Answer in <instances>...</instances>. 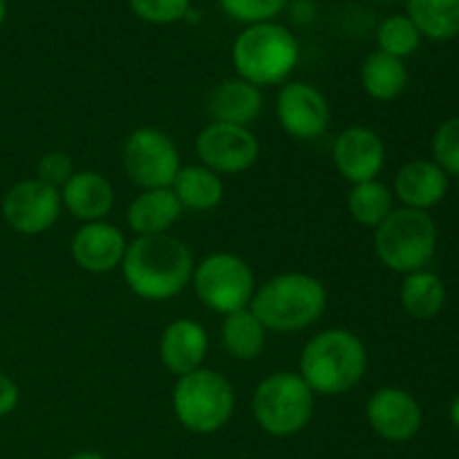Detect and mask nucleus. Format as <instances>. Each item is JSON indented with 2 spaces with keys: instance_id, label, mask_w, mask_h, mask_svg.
<instances>
[{
  "instance_id": "4c0bfd02",
  "label": "nucleus",
  "mask_w": 459,
  "mask_h": 459,
  "mask_svg": "<svg viewBox=\"0 0 459 459\" xmlns=\"http://www.w3.org/2000/svg\"><path fill=\"white\" fill-rule=\"evenodd\" d=\"M457 195H459V178H457Z\"/></svg>"
},
{
  "instance_id": "1a4fd4ad",
  "label": "nucleus",
  "mask_w": 459,
  "mask_h": 459,
  "mask_svg": "<svg viewBox=\"0 0 459 459\" xmlns=\"http://www.w3.org/2000/svg\"><path fill=\"white\" fill-rule=\"evenodd\" d=\"M121 166L130 182L142 191L170 188L182 169V155L169 133L142 126L126 137L121 146Z\"/></svg>"
},
{
  "instance_id": "f3484780",
  "label": "nucleus",
  "mask_w": 459,
  "mask_h": 459,
  "mask_svg": "<svg viewBox=\"0 0 459 459\" xmlns=\"http://www.w3.org/2000/svg\"><path fill=\"white\" fill-rule=\"evenodd\" d=\"M63 209L79 222H99L115 209V186L99 170H74L61 188Z\"/></svg>"
},
{
  "instance_id": "4be33fe9",
  "label": "nucleus",
  "mask_w": 459,
  "mask_h": 459,
  "mask_svg": "<svg viewBox=\"0 0 459 459\" xmlns=\"http://www.w3.org/2000/svg\"><path fill=\"white\" fill-rule=\"evenodd\" d=\"M406 61L385 52H370L361 65V88L370 99L381 103L394 101L408 88Z\"/></svg>"
},
{
  "instance_id": "bb28decb",
  "label": "nucleus",
  "mask_w": 459,
  "mask_h": 459,
  "mask_svg": "<svg viewBox=\"0 0 459 459\" xmlns=\"http://www.w3.org/2000/svg\"><path fill=\"white\" fill-rule=\"evenodd\" d=\"M421 39L420 30L415 22L406 16V13H393V16L384 18L381 25L377 27V45L379 52L390 54L394 58H408L420 49Z\"/></svg>"
},
{
  "instance_id": "c756f323",
  "label": "nucleus",
  "mask_w": 459,
  "mask_h": 459,
  "mask_svg": "<svg viewBox=\"0 0 459 459\" xmlns=\"http://www.w3.org/2000/svg\"><path fill=\"white\" fill-rule=\"evenodd\" d=\"M130 12L151 25H173L191 12V0H128Z\"/></svg>"
},
{
  "instance_id": "20e7f679",
  "label": "nucleus",
  "mask_w": 459,
  "mask_h": 459,
  "mask_svg": "<svg viewBox=\"0 0 459 459\" xmlns=\"http://www.w3.org/2000/svg\"><path fill=\"white\" fill-rule=\"evenodd\" d=\"M300 61V45L290 27L276 21L245 25L231 48V63L238 79L255 88L282 85Z\"/></svg>"
},
{
  "instance_id": "6e6552de",
  "label": "nucleus",
  "mask_w": 459,
  "mask_h": 459,
  "mask_svg": "<svg viewBox=\"0 0 459 459\" xmlns=\"http://www.w3.org/2000/svg\"><path fill=\"white\" fill-rule=\"evenodd\" d=\"M191 285L200 303L220 316L249 307L258 287L251 264L229 251H213L195 263Z\"/></svg>"
},
{
  "instance_id": "f8f14e48",
  "label": "nucleus",
  "mask_w": 459,
  "mask_h": 459,
  "mask_svg": "<svg viewBox=\"0 0 459 459\" xmlns=\"http://www.w3.org/2000/svg\"><path fill=\"white\" fill-rule=\"evenodd\" d=\"M276 119L291 139L314 142L330 128V101L316 85L287 81L276 94Z\"/></svg>"
},
{
  "instance_id": "f704fd0d",
  "label": "nucleus",
  "mask_w": 459,
  "mask_h": 459,
  "mask_svg": "<svg viewBox=\"0 0 459 459\" xmlns=\"http://www.w3.org/2000/svg\"><path fill=\"white\" fill-rule=\"evenodd\" d=\"M65 459H108V457H103L101 453H97V451H81V453H74V455H70Z\"/></svg>"
},
{
  "instance_id": "9d476101",
  "label": "nucleus",
  "mask_w": 459,
  "mask_h": 459,
  "mask_svg": "<svg viewBox=\"0 0 459 459\" xmlns=\"http://www.w3.org/2000/svg\"><path fill=\"white\" fill-rule=\"evenodd\" d=\"M197 164L206 166L220 178L240 175L254 169L260 157V142L249 128L229 124H209L195 137Z\"/></svg>"
},
{
  "instance_id": "0eeeda50",
  "label": "nucleus",
  "mask_w": 459,
  "mask_h": 459,
  "mask_svg": "<svg viewBox=\"0 0 459 459\" xmlns=\"http://www.w3.org/2000/svg\"><path fill=\"white\" fill-rule=\"evenodd\" d=\"M375 254L394 273L420 272L433 260L437 249V224L426 211L394 209L375 229Z\"/></svg>"
},
{
  "instance_id": "412c9836",
  "label": "nucleus",
  "mask_w": 459,
  "mask_h": 459,
  "mask_svg": "<svg viewBox=\"0 0 459 459\" xmlns=\"http://www.w3.org/2000/svg\"><path fill=\"white\" fill-rule=\"evenodd\" d=\"M170 188L182 209L195 213L218 209L224 200V179L202 164L182 166Z\"/></svg>"
},
{
  "instance_id": "2f4dec72",
  "label": "nucleus",
  "mask_w": 459,
  "mask_h": 459,
  "mask_svg": "<svg viewBox=\"0 0 459 459\" xmlns=\"http://www.w3.org/2000/svg\"><path fill=\"white\" fill-rule=\"evenodd\" d=\"M21 402V388L9 375L0 370V420L9 417L18 408Z\"/></svg>"
},
{
  "instance_id": "a878e982",
  "label": "nucleus",
  "mask_w": 459,
  "mask_h": 459,
  "mask_svg": "<svg viewBox=\"0 0 459 459\" xmlns=\"http://www.w3.org/2000/svg\"><path fill=\"white\" fill-rule=\"evenodd\" d=\"M345 204L354 222L366 229H377L394 211L393 188L385 186L381 179L352 184Z\"/></svg>"
},
{
  "instance_id": "72a5a7b5",
  "label": "nucleus",
  "mask_w": 459,
  "mask_h": 459,
  "mask_svg": "<svg viewBox=\"0 0 459 459\" xmlns=\"http://www.w3.org/2000/svg\"><path fill=\"white\" fill-rule=\"evenodd\" d=\"M448 417H451V424L459 430V393L455 394V399L451 402V408H448Z\"/></svg>"
},
{
  "instance_id": "ddd939ff",
  "label": "nucleus",
  "mask_w": 459,
  "mask_h": 459,
  "mask_svg": "<svg viewBox=\"0 0 459 459\" xmlns=\"http://www.w3.org/2000/svg\"><path fill=\"white\" fill-rule=\"evenodd\" d=\"M366 421L385 442L403 444L420 435L424 411L408 390L384 385L366 402Z\"/></svg>"
},
{
  "instance_id": "39448f33",
  "label": "nucleus",
  "mask_w": 459,
  "mask_h": 459,
  "mask_svg": "<svg viewBox=\"0 0 459 459\" xmlns=\"http://www.w3.org/2000/svg\"><path fill=\"white\" fill-rule=\"evenodd\" d=\"M170 406L175 420L188 433L213 435L231 421L236 411V390L222 372L200 368L178 377Z\"/></svg>"
},
{
  "instance_id": "c85d7f7f",
  "label": "nucleus",
  "mask_w": 459,
  "mask_h": 459,
  "mask_svg": "<svg viewBox=\"0 0 459 459\" xmlns=\"http://www.w3.org/2000/svg\"><path fill=\"white\" fill-rule=\"evenodd\" d=\"M430 151H433V161L448 178H459V117H451L439 124Z\"/></svg>"
},
{
  "instance_id": "a211bd4d",
  "label": "nucleus",
  "mask_w": 459,
  "mask_h": 459,
  "mask_svg": "<svg viewBox=\"0 0 459 459\" xmlns=\"http://www.w3.org/2000/svg\"><path fill=\"white\" fill-rule=\"evenodd\" d=\"M448 175L433 160H412L397 170L393 195L402 206L429 213L446 197Z\"/></svg>"
},
{
  "instance_id": "393cba45",
  "label": "nucleus",
  "mask_w": 459,
  "mask_h": 459,
  "mask_svg": "<svg viewBox=\"0 0 459 459\" xmlns=\"http://www.w3.org/2000/svg\"><path fill=\"white\" fill-rule=\"evenodd\" d=\"M406 16L435 43L459 36V0H406Z\"/></svg>"
},
{
  "instance_id": "e433bc0d",
  "label": "nucleus",
  "mask_w": 459,
  "mask_h": 459,
  "mask_svg": "<svg viewBox=\"0 0 459 459\" xmlns=\"http://www.w3.org/2000/svg\"><path fill=\"white\" fill-rule=\"evenodd\" d=\"M381 3H397V0H381Z\"/></svg>"
},
{
  "instance_id": "473e14b6",
  "label": "nucleus",
  "mask_w": 459,
  "mask_h": 459,
  "mask_svg": "<svg viewBox=\"0 0 459 459\" xmlns=\"http://www.w3.org/2000/svg\"><path fill=\"white\" fill-rule=\"evenodd\" d=\"M290 12H291V18H294L299 25H307V22L314 21V4L312 0H294L291 3L290 0Z\"/></svg>"
},
{
  "instance_id": "c9c22d12",
  "label": "nucleus",
  "mask_w": 459,
  "mask_h": 459,
  "mask_svg": "<svg viewBox=\"0 0 459 459\" xmlns=\"http://www.w3.org/2000/svg\"><path fill=\"white\" fill-rule=\"evenodd\" d=\"M4 18H7V0H0V27H3Z\"/></svg>"
},
{
  "instance_id": "f03ea898",
  "label": "nucleus",
  "mask_w": 459,
  "mask_h": 459,
  "mask_svg": "<svg viewBox=\"0 0 459 459\" xmlns=\"http://www.w3.org/2000/svg\"><path fill=\"white\" fill-rule=\"evenodd\" d=\"M368 372V348L354 332L327 327L305 343L299 375L316 397H341L357 388Z\"/></svg>"
},
{
  "instance_id": "cd10ccee",
  "label": "nucleus",
  "mask_w": 459,
  "mask_h": 459,
  "mask_svg": "<svg viewBox=\"0 0 459 459\" xmlns=\"http://www.w3.org/2000/svg\"><path fill=\"white\" fill-rule=\"evenodd\" d=\"M222 12L242 25L276 21L287 9L290 0H218Z\"/></svg>"
},
{
  "instance_id": "b1692460",
  "label": "nucleus",
  "mask_w": 459,
  "mask_h": 459,
  "mask_svg": "<svg viewBox=\"0 0 459 459\" xmlns=\"http://www.w3.org/2000/svg\"><path fill=\"white\" fill-rule=\"evenodd\" d=\"M220 339L236 361H255L267 348V330L249 307L222 316Z\"/></svg>"
},
{
  "instance_id": "aec40b11",
  "label": "nucleus",
  "mask_w": 459,
  "mask_h": 459,
  "mask_svg": "<svg viewBox=\"0 0 459 459\" xmlns=\"http://www.w3.org/2000/svg\"><path fill=\"white\" fill-rule=\"evenodd\" d=\"M184 209L173 188H151L142 191L126 209V222L137 238L169 233L182 218Z\"/></svg>"
},
{
  "instance_id": "dca6fc26",
  "label": "nucleus",
  "mask_w": 459,
  "mask_h": 459,
  "mask_svg": "<svg viewBox=\"0 0 459 459\" xmlns=\"http://www.w3.org/2000/svg\"><path fill=\"white\" fill-rule=\"evenodd\" d=\"M160 361L170 375L184 377L193 370H200L209 354V334L204 327L193 318H175L161 330L157 343Z\"/></svg>"
},
{
  "instance_id": "7ed1b4c3",
  "label": "nucleus",
  "mask_w": 459,
  "mask_h": 459,
  "mask_svg": "<svg viewBox=\"0 0 459 459\" xmlns=\"http://www.w3.org/2000/svg\"><path fill=\"white\" fill-rule=\"evenodd\" d=\"M327 290L316 276L282 272L255 287L249 309L267 332L294 334L312 327L325 314Z\"/></svg>"
},
{
  "instance_id": "f257e3e1",
  "label": "nucleus",
  "mask_w": 459,
  "mask_h": 459,
  "mask_svg": "<svg viewBox=\"0 0 459 459\" xmlns=\"http://www.w3.org/2000/svg\"><path fill=\"white\" fill-rule=\"evenodd\" d=\"M121 276L137 299L161 303L191 285L195 258L184 240L170 233L134 238L128 242Z\"/></svg>"
},
{
  "instance_id": "5701e85b",
  "label": "nucleus",
  "mask_w": 459,
  "mask_h": 459,
  "mask_svg": "<svg viewBox=\"0 0 459 459\" xmlns=\"http://www.w3.org/2000/svg\"><path fill=\"white\" fill-rule=\"evenodd\" d=\"M399 303L415 321H430L446 305V287L442 278L429 269L406 273L399 287Z\"/></svg>"
},
{
  "instance_id": "9b49d317",
  "label": "nucleus",
  "mask_w": 459,
  "mask_h": 459,
  "mask_svg": "<svg viewBox=\"0 0 459 459\" xmlns=\"http://www.w3.org/2000/svg\"><path fill=\"white\" fill-rule=\"evenodd\" d=\"M3 218L21 236H43L61 218V191L30 178L13 184L3 197Z\"/></svg>"
},
{
  "instance_id": "2eb2a0df",
  "label": "nucleus",
  "mask_w": 459,
  "mask_h": 459,
  "mask_svg": "<svg viewBox=\"0 0 459 459\" xmlns=\"http://www.w3.org/2000/svg\"><path fill=\"white\" fill-rule=\"evenodd\" d=\"M128 240L117 224L108 220L85 222L74 231L70 242V255L83 272L101 276L121 267Z\"/></svg>"
},
{
  "instance_id": "423d86ee",
  "label": "nucleus",
  "mask_w": 459,
  "mask_h": 459,
  "mask_svg": "<svg viewBox=\"0 0 459 459\" xmlns=\"http://www.w3.org/2000/svg\"><path fill=\"white\" fill-rule=\"evenodd\" d=\"M316 408V394L299 372H272L251 397V412L258 429L269 437H294L307 429Z\"/></svg>"
},
{
  "instance_id": "7c9ffc66",
  "label": "nucleus",
  "mask_w": 459,
  "mask_h": 459,
  "mask_svg": "<svg viewBox=\"0 0 459 459\" xmlns=\"http://www.w3.org/2000/svg\"><path fill=\"white\" fill-rule=\"evenodd\" d=\"M72 173H74V161L65 151L45 152L36 164V179L54 188H61L72 178Z\"/></svg>"
},
{
  "instance_id": "4468645a",
  "label": "nucleus",
  "mask_w": 459,
  "mask_h": 459,
  "mask_svg": "<svg viewBox=\"0 0 459 459\" xmlns=\"http://www.w3.org/2000/svg\"><path fill=\"white\" fill-rule=\"evenodd\" d=\"M332 160L341 178L352 184L379 179L385 166V143L368 126H348L332 146Z\"/></svg>"
},
{
  "instance_id": "6ab92c4d",
  "label": "nucleus",
  "mask_w": 459,
  "mask_h": 459,
  "mask_svg": "<svg viewBox=\"0 0 459 459\" xmlns=\"http://www.w3.org/2000/svg\"><path fill=\"white\" fill-rule=\"evenodd\" d=\"M264 106L263 90L255 88L254 83L242 79H227L213 88L209 94V110L211 119L215 124H229V126H242L249 128L255 119L260 117Z\"/></svg>"
}]
</instances>
